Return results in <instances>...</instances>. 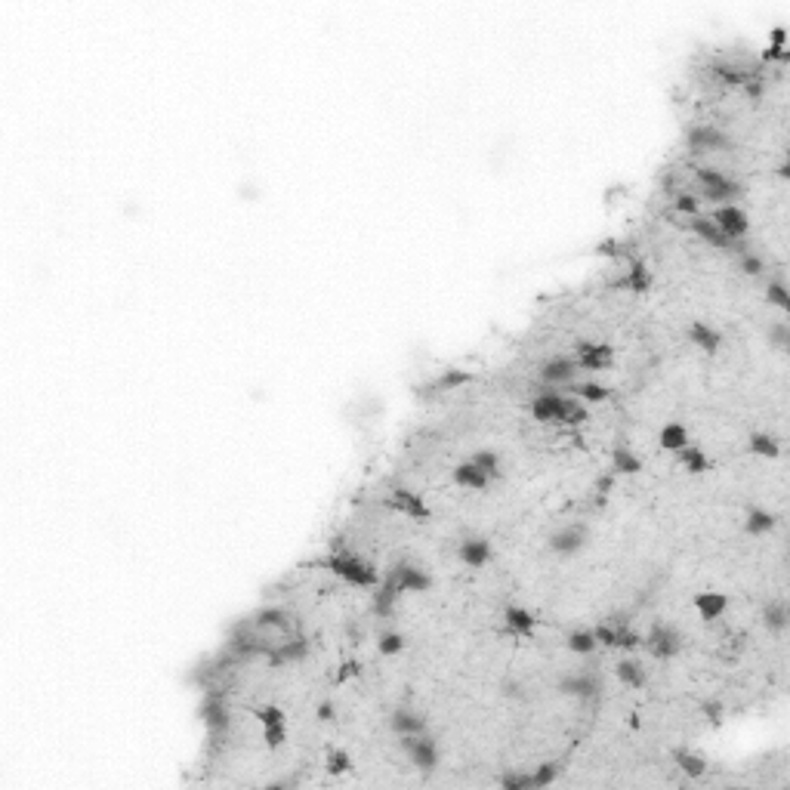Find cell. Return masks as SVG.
<instances>
[{
    "instance_id": "cell-1",
    "label": "cell",
    "mask_w": 790,
    "mask_h": 790,
    "mask_svg": "<svg viewBox=\"0 0 790 790\" xmlns=\"http://www.w3.org/2000/svg\"><path fill=\"white\" fill-rule=\"evenodd\" d=\"M324 568H331L337 578L355 583V587H374V583H377L374 568L361 562L358 556H352L349 550H337L331 559H324Z\"/></svg>"
},
{
    "instance_id": "cell-2",
    "label": "cell",
    "mask_w": 790,
    "mask_h": 790,
    "mask_svg": "<svg viewBox=\"0 0 790 790\" xmlns=\"http://www.w3.org/2000/svg\"><path fill=\"white\" fill-rule=\"evenodd\" d=\"M643 645H645L655 658L667 661V658H673V655L682 648V636L676 633L670 624H655L652 630H648V636L643 639Z\"/></svg>"
},
{
    "instance_id": "cell-3",
    "label": "cell",
    "mask_w": 790,
    "mask_h": 790,
    "mask_svg": "<svg viewBox=\"0 0 790 790\" xmlns=\"http://www.w3.org/2000/svg\"><path fill=\"white\" fill-rule=\"evenodd\" d=\"M402 750L423 772H432L435 763H439V750H435V741L430 735H402Z\"/></svg>"
},
{
    "instance_id": "cell-4",
    "label": "cell",
    "mask_w": 790,
    "mask_h": 790,
    "mask_svg": "<svg viewBox=\"0 0 790 790\" xmlns=\"http://www.w3.org/2000/svg\"><path fill=\"white\" fill-rule=\"evenodd\" d=\"M698 182L710 201H729V198H738L741 194V185L726 180V176L719 170H713V167H698Z\"/></svg>"
},
{
    "instance_id": "cell-5",
    "label": "cell",
    "mask_w": 790,
    "mask_h": 790,
    "mask_svg": "<svg viewBox=\"0 0 790 790\" xmlns=\"http://www.w3.org/2000/svg\"><path fill=\"white\" fill-rule=\"evenodd\" d=\"M386 581L393 583V587H395L398 593H407V590H414V593H423V590H430V587H432L430 574H426V571H420V568H414V565H407V562H398V565H393V571L386 574Z\"/></svg>"
},
{
    "instance_id": "cell-6",
    "label": "cell",
    "mask_w": 790,
    "mask_h": 790,
    "mask_svg": "<svg viewBox=\"0 0 790 790\" xmlns=\"http://www.w3.org/2000/svg\"><path fill=\"white\" fill-rule=\"evenodd\" d=\"M713 222H717V229L729 241H741V238L747 235V229H750L747 213L741 210V207H732V204H729V207H719L717 213H713Z\"/></svg>"
},
{
    "instance_id": "cell-7",
    "label": "cell",
    "mask_w": 790,
    "mask_h": 790,
    "mask_svg": "<svg viewBox=\"0 0 790 790\" xmlns=\"http://www.w3.org/2000/svg\"><path fill=\"white\" fill-rule=\"evenodd\" d=\"M615 361V349L608 343H578V361L583 370H606Z\"/></svg>"
},
{
    "instance_id": "cell-8",
    "label": "cell",
    "mask_w": 790,
    "mask_h": 790,
    "mask_svg": "<svg viewBox=\"0 0 790 790\" xmlns=\"http://www.w3.org/2000/svg\"><path fill=\"white\" fill-rule=\"evenodd\" d=\"M685 139H689L692 152H726L732 145L729 136L717 127H692L689 133H685Z\"/></svg>"
},
{
    "instance_id": "cell-9",
    "label": "cell",
    "mask_w": 790,
    "mask_h": 790,
    "mask_svg": "<svg viewBox=\"0 0 790 790\" xmlns=\"http://www.w3.org/2000/svg\"><path fill=\"white\" fill-rule=\"evenodd\" d=\"M386 506L398 509V513H407L411 519H420V522H426V519L432 516L430 506L420 500V494H414V491H407V488H395L393 494L386 497Z\"/></svg>"
},
{
    "instance_id": "cell-10",
    "label": "cell",
    "mask_w": 790,
    "mask_h": 790,
    "mask_svg": "<svg viewBox=\"0 0 790 790\" xmlns=\"http://www.w3.org/2000/svg\"><path fill=\"white\" fill-rule=\"evenodd\" d=\"M583 544H587V528L583 525H565L550 537V550L559 556H574Z\"/></svg>"
},
{
    "instance_id": "cell-11",
    "label": "cell",
    "mask_w": 790,
    "mask_h": 790,
    "mask_svg": "<svg viewBox=\"0 0 790 790\" xmlns=\"http://www.w3.org/2000/svg\"><path fill=\"white\" fill-rule=\"evenodd\" d=\"M599 680L593 673H574V676H562L559 680V692L562 695H574V698H581V701H590V698H596L599 695Z\"/></svg>"
},
{
    "instance_id": "cell-12",
    "label": "cell",
    "mask_w": 790,
    "mask_h": 790,
    "mask_svg": "<svg viewBox=\"0 0 790 790\" xmlns=\"http://www.w3.org/2000/svg\"><path fill=\"white\" fill-rule=\"evenodd\" d=\"M692 229L698 232V235H701L704 241H707V244H713V247H719V250H735V254H744V244H735V241H729V238L717 229V222L707 219V217H695V219H692Z\"/></svg>"
},
{
    "instance_id": "cell-13",
    "label": "cell",
    "mask_w": 790,
    "mask_h": 790,
    "mask_svg": "<svg viewBox=\"0 0 790 790\" xmlns=\"http://www.w3.org/2000/svg\"><path fill=\"white\" fill-rule=\"evenodd\" d=\"M562 407H565V398L559 393H541V395H534V402H531V414H534V420H541V423H559Z\"/></svg>"
},
{
    "instance_id": "cell-14",
    "label": "cell",
    "mask_w": 790,
    "mask_h": 790,
    "mask_svg": "<svg viewBox=\"0 0 790 790\" xmlns=\"http://www.w3.org/2000/svg\"><path fill=\"white\" fill-rule=\"evenodd\" d=\"M254 624L263 630H275V633H281V636H293V627H291V618H287V611H281V608H263V611H256L254 615Z\"/></svg>"
},
{
    "instance_id": "cell-15",
    "label": "cell",
    "mask_w": 790,
    "mask_h": 790,
    "mask_svg": "<svg viewBox=\"0 0 790 790\" xmlns=\"http://www.w3.org/2000/svg\"><path fill=\"white\" fill-rule=\"evenodd\" d=\"M611 287H627V291H633V293H645L648 287H652V272L645 269V263L633 259L630 272L624 278H618V281H611Z\"/></svg>"
},
{
    "instance_id": "cell-16",
    "label": "cell",
    "mask_w": 790,
    "mask_h": 790,
    "mask_svg": "<svg viewBox=\"0 0 790 790\" xmlns=\"http://www.w3.org/2000/svg\"><path fill=\"white\" fill-rule=\"evenodd\" d=\"M389 726H393L398 735H423L426 732V719L420 717V713L414 710H393V717H389Z\"/></svg>"
},
{
    "instance_id": "cell-17",
    "label": "cell",
    "mask_w": 790,
    "mask_h": 790,
    "mask_svg": "<svg viewBox=\"0 0 790 790\" xmlns=\"http://www.w3.org/2000/svg\"><path fill=\"white\" fill-rule=\"evenodd\" d=\"M460 559L472 565V568H479V565H485L491 559V544L485 537H467V541L460 544Z\"/></svg>"
},
{
    "instance_id": "cell-18",
    "label": "cell",
    "mask_w": 790,
    "mask_h": 790,
    "mask_svg": "<svg viewBox=\"0 0 790 790\" xmlns=\"http://www.w3.org/2000/svg\"><path fill=\"white\" fill-rule=\"evenodd\" d=\"M571 377H574V358H553V361H546V365L541 368V380H544V383H550V386L571 383Z\"/></svg>"
},
{
    "instance_id": "cell-19",
    "label": "cell",
    "mask_w": 790,
    "mask_h": 790,
    "mask_svg": "<svg viewBox=\"0 0 790 790\" xmlns=\"http://www.w3.org/2000/svg\"><path fill=\"white\" fill-rule=\"evenodd\" d=\"M201 719H204V726H207L213 735H217V732H226V726H229L226 704H222L219 698H207V701H204V707H201Z\"/></svg>"
},
{
    "instance_id": "cell-20",
    "label": "cell",
    "mask_w": 790,
    "mask_h": 790,
    "mask_svg": "<svg viewBox=\"0 0 790 790\" xmlns=\"http://www.w3.org/2000/svg\"><path fill=\"white\" fill-rule=\"evenodd\" d=\"M504 620H506V630H509V633H516V636H528L534 630V624H537V618L531 615V611L519 608V606H509L504 611Z\"/></svg>"
},
{
    "instance_id": "cell-21",
    "label": "cell",
    "mask_w": 790,
    "mask_h": 790,
    "mask_svg": "<svg viewBox=\"0 0 790 790\" xmlns=\"http://www.w3.org/2000/svg\"><path fill=\"white\" fill-rule=\"evenodd\" d=\"M729 599L722 596V593H701V596H695V608H698V615L704 620H717L722 611H726Z\"/></svg>"
},
{
    "instance_id": "cell-22",
    "label": "cell",
    "mask_w": 790,
    "mask_h": 790,
    "mask_svg": "<svg viewBox=\"0 0 790 790\" xmlns=\"http://www.w3.org/2000/svg\"><path fill=\"white\" fill-rule=\"evenodd\" d=\"M689 340L695 343V346H701L704 352H717V349H719V343H722L719 331L707 328L704 321H692V324H689Z\"/></svg>"
},
{
    "instance_id": "cell-23",
    "label": "cell",
    "mask_w": 790,
    "mask_h": 790,
    "mask_svg": "<svg viewBox=\"0 0 790 790\" xmlns=\"http://www.w3.org/2000/svg\"><path fill=\"white\" fill-rule=\"evenodd\" d=\"M454 482H457L460 488H485L488 485V476L482 472L476 463H460L457 469H454Z\"/></svg>"
},
{
    "instance_id": "cell-24",
    "label": "cell",
    "mask_w": 790,
    "mask_h": 790,
    "mask_svg": "<svg viewBox=\"0 0 790 790\" xmlns=\"http://www.w3.org/2000/svg\"><path fill=\"white\" fill-rule=\"evenodd\" d=\"M472 380V374L469 370H445V374L435 380L432 386H426L423 389V395H430V393H448V389H457V386H467Z\"/></svg>"
},
{
    "instance_id": "cell-25",
    "label": "cell",
    "mask_w": 790,
    "mask_h": 790,
    "mask_svg": "<svg viewBox=\"0 0 790 790\" xmlns=\"http://www.w3.org/2000/svg\"><path fill=\"white\" fill-rule=\"evenodd\" d=\"M611 463H615V472H624V476H636V472L643 469V460H639L627 445H618L615 454H611Z\"/></svg>"
},
{
    "instance_id": "cell-26",
    "label": "cell",
    "mask_w": 790,
    "mask_h": 790,
    "mask_svg": "<svg viewBox=\"0 0 790 790\" xmlns=\"http://www.w3.org/2000/svg\"><path fill=\"white\" fill-rule=\"evenodd\" d=\"M775 528V516L769 509H750L747 519H744V531L747 534H766Z\"/></svg>"
},
{
    "instance_id": "cell-27",
    "label": "cell",
    "mask_w": 790,
    "mask_h": 790,
    "mask_svg": "<svg viewBox=\"0 0 790 790\" xmlns=\"http://www.w3.org/2000/svg\"><path fill=\"white\" fill-rule=\"evenodd\" d=\"M685 445H689V432H685V426L680 423H670L661 430V448L667 451H682Z\"/></svg>"
},
{
    "instance_id": "cell-28",
    "label": "cell",
    "mask_w": 790,
    "mask_h": 790,
    "mask_svg": "<svg viewBox=\"0 0 790 790\" xmlns=\"http://www.w3.org/2000/svg\"><path fill=\"white\" fill-rule=\"evenodd\" d=\"M750 451L759 454V457H778V454H781V445H778V439L769 435V432H754L750 435Z\"/></svg>"
},
{
    "instance_id": "cell-29",
    "label": "cell",
    "mask_w": 790,
    "mask_h": 790,
    "mask_svg": "<svg viewBox=\"0 0 790 790\" xmlns=\"http://www.w3.org/2000/svg\"><path fill=\"white\" fill-rule=\"evenodd\" d=\"M763 620H766V627L772 630V633H784V627H787V606H784V602H769V606L763 608Z\"/></svg>"
},
{
    "instance_id": "cell-30",
    "label": "cell",
    "mask_w": 790,
    "mask_h": 790,
    "mask_svg": "<svg viewBox=\"0 0 790 790\" xmlns=\"http://www.w3.org/2000/svg\"><path fill=\"white\" fill-rule=\"evenodd\" d=\"M618 680L620 682H627V685H633V689H643L645 685V670H643V664H636V661H620L618 664Z\"/></svg>"
},
{
    "instance_id": "cell-31",
    "label": "cell",
    "mask_w": 790,
    "mask_h": 790,
    "mask_svg": "<svg viewBox=\"0 0 790 790\" xmlns=\"http://www.w3.org/2000/svg\"><path fill=\"white\" fill-rule=\"evenodd\" d=\"M676 766H680L685 775H692V778H701L704 772H707V763H704V757L689 754V750H676Z\"/></svg>"
},
{
    "instance_id": "cell-32",
    "label": "cell",
    "mask_w": 790,
    "mask_h": 790,
    "mask_svg": "<svg viewBox=\"0 0 790 790\" xmlns=\"http://www.w3.org/2000/svg\"><path fill=\"white\" fill-rule=\"evenodd\" d=\"M395 596H398V590L393 587V583H383V587H380L377 593H374V611L380 618H389L393 615V606H395Z\"/></svg>"
},
{
    "instance_id": "cell-33",
    "label": "cell",
    "mask_w": 790,
    "mask_h": 790,
    "mask_svg": "<svg viewBox=\"0 0 790 790\" xmlns=\"http://www.w3.org/2000/svg\"><path fill=\"white\" fill-rule=\"evenodd\" d=\"M713 74H717L719 80H726V83H735V87H744V83H750V74L744 68H738V65L717 62V65H713Z\"/></svg>"
},
{
    "instance_id": "cell-34",
    "label": "cell",
    "mask_w": 790,
    "mask_h": 790,
    "mask_svg": "<svg viewBox=\"0 0 790 790\" xmlns=\"http://www.w3.org/2000/svg\"><path fill=\"white\" fill-rule=\"evenodd\" d=\"M680 460H682V467L689 469V472H707L710 469V460L704 457V451L692 448V445H685V448L680 451Z\"/></svg>"
},
{
    "instance_id": "cell-35",
    "label": "cell",
    "mask_w": 790,
    "mask_h": 790,
    "mask_svg": "<svg viewBox=\"0 0 790 790\" xmlns=\"http://www.w3.org/2000/svg\"><path fill=\"white\" fill-rule=\"evenodd\" d=\"M593 648H596V636H593V630H574V633L568 636V652H574V655H593Z\"/></svg>"
},
{
    "instance_id": "cell-36",
    "label": "cell",
    "mask_w": 790,
    "mask_h": 790,
    "mask_svg": "<svg viewBox=\"0 0 790 790\" xmlns=\"http://www.w3.org/2000/svg\"><path fill=\"white\" fill-rule=\"evenodd\" d=\"M587 420V407H583L578 398H565V407H562V417L559 423H568V426H578Z\"/></svg>"
},
{
    "instance_id": "cell-37",
    "label": "cell",
    "mask_w": 790,
    "mask_h": 790,
    "mask_svg": "<svg viewBox=\"0 0 790 790\" xmlns=\"http://www.w3.org/2000/svg\"><path fill=\"white\" fill-rule=\"evenodd\" d=\"M596 254L599 256H611V259H636L633 250H630V244H620V241H615V238L602 241V244L596 247Z\"/></svg>"
},
{
    "instance_id": "cell-38",
    "label": "cell",
    "mask_w": 790,
    "mask_h": 790,
    "mask_svg": "<svg viewBox=\"0 0 790 790\" xmlns=\"http://www.w3.org/2000/svg\"><path fill=\"white\" fill-rule=\"evenodd\" d=\"M469 463H476V467H479L482 472H485L488 479H491V476H497V472H500V457H497L494 451H476V454L469 457Z\"/></svg>"
},
{
    "instance_id": "cell-39",
    "label": "cell",
    "mask_w": 790,
    "mask_h": 790,
    "mask_svg": "<svg viewBox=\"0 0 790 790\" xmlns=\"http://www.w3.org/2000/svg\"><path fill=\"white\" fill-rule=\"evenodd\" d=\"M402 648H405L402 633H393V630L380 633V639H377V652H380V655H398Z\"/></svg>"
},
{
    "instance_id": "cell-40",
    "label": "cell",
    "mask_w": 790,
    "mask_h": 790,
    "mask_svg": "<svg viewBox=\"0 0 790 790\" xmlns=\"http://www.w3.org/2000/svg\"><path fill=\"white\" fill-rule=\"evenodd\" d=\"M500 787L504 790H534V778L525 772H506V775H500Z\"/></svg>"
},
{
    "instance_id": "cell-41",
    "label": "cell",
    "mask_w": 790,
    "mask_h": 790,
    "mask_svg": "<svg viewBox=\"0 0 790 790\" xmlns=\"http://www.w3.org/2000/svg\"><path fill=\"white\" fill-rule=\"evenodd\" d=\"M574 395H581L583 402H606L608 398V389L606 386H599V383H578L571 389Z\"/></svg>"
},
{
    "instance_id": "cell-42",
    "label": "cell",
    "mask_w": 790,
    "mask_h": 790,
    "mask_svg": "<svg viewBox=\"0 0 790 790\" xmlns=\"http://www.w3.org/2000/svg\"><path fill=\"white\" fill-rule=\"evenodd\" d=\"M766 300L772 303V306H778V309L781 312H787L790 309V296H787V287H784V281H772L766 287Z\"/></svg>"
},
{
    "instance_id": "cell-43",
    "label": "cell",
    "mask_w": 790,
    "mask_h": 790,
    "mask_svg": "<svg viewBox=\"0 0 790 790\" xmlns=\"http://www.w3.org/2000/svg\"><path fill=\"white\" fill-rule=\"evenodd\" d=\"M349 766H352V759H349L346 750H331V754H328V772L331 775L349 772Z\"/></svg>"
},
{
    "instance_id": "cell-44",
    "label": "cell",
    "mask_w": 790,
    "mask_h": 790,
    "mask_svg": "<svg viewBox=\"0 0 790 790\" xmlns=\"http://www.w3.org/2000/svg\"><path fill=\"white\" fill-rule=\"evenodd\" d=\"M256 719L263 722V726H278V722H284V710L275 707V704H266V707L256 710Z\"/></svg>"
},
{
    "instance_id": "cell-45",
    "label": "cell",
    "mask_w": 790,
    "mask_h": 790,
    "mask_svg": "<svg viewBox=\"0 0 790 790\" xmlns=\"http://www.w3.org/2000/svg\"><path fill=\"white\" fill-rule=\"evenodd\" d=\"M531 778H534V787H546V784H553L556 778H559V766H556V763H546V766L537 769Z\"/></svg>"
},
{
    "instance_id": "cell-46",
    "label": "cell",
    "mask_w": 790,
    "mask_h": 790,
    "mask_svg": "<svg viewBox=\"0 0 790 790\" xmlns=\"http://www.w3.org/2000/svg\"><path fill=\"white\" fill-rule=\"evenodd\" d=\"M738 266H741V272H744V275H759V272H763V259L754 256V254H747V250H744V254H738Z\"/></svg>"
},
{
    "instance_id": "cell-47",
    "label": "cell",
    "mask_w": 790,
    "mask_h": 790,
    "mask_svg": "<svg viewBox=\"0 0 790 790\" xmlns=\"http://www.w3.org/2000/svg\"><path fill=\"white\" fill-rule=\"evenodd\" d=\"M769 337H772V343H775L778 349H787V343H790V331H787V324H784V321L772 324V328H769Z\"/></svg>"
},
{
    "instance_id": "cell-48",
    "label": "cell",
    "mask_w": 790,
    "mask_h": 790,
    "mask_svg": "<svg viewBox=\"0 0 790 790\" xmlns=\"http://www.w3.org/2000/svg\"><path fill=\"white\" fill-rule=\"evenodd\" d=\"M266 744L269 747H281L284 744V722H278V726H266Z\"/></svg>"
},
{
    "instance_id": "cell-49",
    "label": "cell",
    "mask_w": 790,
    "mask_h": 790,
    "mask_svg": "<svg viewBox=\"0 0 790 790\" xmlns=\"http://www.w3.org/2000/svg\"><path fill=\"white\" fill-rule=\"evenodd\" d=\"M676 210H682V213H698V198H695V194H676Z\"/></svg>"
},
{
    "instance_id": "cell-50",
    "label": "cell",
    "mask_w": 790,
    "mask_h": 790,
    "mask_svg": "<svg viewBox=\"0 0 790 790\" xmlns=\"http://www.w3.org/2000/svg\"><path fill=\"white\" fill-rule=\"evenodd\" d=\"M615 476H618V472H611V476H602V479L596 482V494H608L611 485H615Z\"/></svg>"
},
{
    "instance_id": "cell-51",
    "label": "cell",
    "mask_w": 790,
    "mask_h": 790,
    "mask_svg": "<svg viewBox=\"0 0 790 790\" xmlns=\"http://www.w3.org/2000/svg\"><path fill=\"white\" fill-rule=\"evenodd\" d=\"M358 670H361V667H358L355 661H349V664H343V670H340V676H337V680L343 682V680H349V676H355Z\"/></svg>"
},
{
    "instance_id": "cell-52",
    "label": "cell",
    "mask_w": 790,
    "mask_h": 790,
    "mask_svg": "<svg viewBox=\"0 0 790 790\" xmlns=\"http://www.w3.org/2000/svg\"><path fill=\"white\" fill-rule=\"evenodd\" d=\"M784 41H787V28H775V31H772V46L784 50Z\"/></svg>"
},
{
    "instance_id": "cell-53",
    "label": "cell",
    "mask_w": 790,
    "mask_h": 790,
    "mask_svg": "<svg viewBox=\"0 0 790 790\" xmlns=\"http://www.w3.org/2000/svg\"><path fill=\"white\" fill-rule=\"evenodd\" d=\"M704 713H707V719H710V722H719L722 707H719V704H713V701H710V704H704Z\"/></svg>"
},
{
    "instance_id": "cell-54",
    "label": "cell",
    "mask_w": 790,
    "mask_h": 790,
    "mask_svg": "<svg viewBox=\"0 0 790 790\" xmlns=\"http://www.w3.org/2000/svg\"><path fill=\"white\" fill-rule=\"evenodd\" d=\"M318 717H321V719H333V707H331L328 701L318 704Z\"/></svg>"
}]
</instances>
